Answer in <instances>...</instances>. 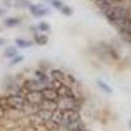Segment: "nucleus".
Segmentation results:
<instances>
[{
	"mask_svg": "<svg viewBox=\"0 0 131 131\" xmlns=\"http://www.w3.org/2000/svg\"><path fill=\"white\" fill-rule=\"evenodd\" d=\"M104 16L105 18L109 21V24L113 25L115 29L121 28L125 23L131 18V12L128 10V8H126L123 4H119V5H113L109 9L104 10Z\"/></svg>",
	"mask_w": 131,
	"mask_h": 131,
	"instance_id": "f257e3e1",
	"label": "nucleus"
},
{
	"mask_svg": "<svg viewBox=\"0 0 131 131\" xmlns=\"http://www.w3.org/2000/svg\"><path fill=\"white\" fill-rule=\"evenodd\" d=\"M57 106L60 110H79L81 107V101L76 96L72 97H60L57 101Z\"/></svg>",
	"mask_w": 131,
	"mask_h": 131,
	"instance_id": "f03ea898",
	"label": "nucleus"
},
{
	"mask_svg": "<svg viewBox=\"0 0 131 131\" xmlns=\"http://www.w3.org/2000/svg\"><path fill=\"white\" fill-rule=\"evenodd\" d=\"M7 106H8V109H13V110H25L28 106V102L24 96L8 94L7 96Z\"/></svg>",
	"mask_w": 131,
	"mask_h": 131,
	"instance_id": "7ed1b4c3",
	"label": "nucleus"
},
{
	"mask_svg": "<svg viewBox=\"0 0 131 131\" xmlns=\"http://www.w3.org/2000/svg\"><path fill=\"white\" fill-rule=\"evenodd\" d=\"M29 12L33 17H36V18H41V17H45L47 15H51L52 10L46 7V5H43V4H31L29 8Z\"/></svg>",
	"mask_w": 131,
	"mask_h": 131,
	"instance_id": "20e7f679",
	"label": "nucleus"
},
{
	"mask_svg": "<svg viewBox=\"0 0 131 131\" xmlns=\"http://www.w3.org/2000/svg\"><path fill=\"white\" fill-rule=\"evenodd\" d=\"M25 100L28 102L29 106H39L45 102L43 100V96L41 92L38 91H30V92H26L25 93Z\"/></svg>",
	"mask_w": 131,
	"mask_h": 131,
	"instance_id": "39448f33",
	"label": "nucleus"
},
{
	"mask_svg": "<svg viewBox=\"0 0 131 131\" xmlns=\"http://www.w3.org/2000/svg\"><path fill=\"white\" fill-rule=\"evenodd\" d=\"M81 117H80V113L79 110H64L63 112V121H62V125L63 126H70L75 122L80 121Z\"/></svg>",
	"mask_w": 131,
	"mask_h": 131,
	"instance_id": "423d86ee",
	"label": "nucleus"
},
{
	"mask_svg": "<svg viewBox=\"0 0 131 131\" xmlns=\"http://www.w3.org/2000/svg\"><path fill=\"white\" fill-rule=\"evenodd\" d=\"M41 93H42V96H43V100H45L46 102H52V104H55V105H57V101L60 98L58 91L54 89V88H51L50 85H47L46 88H43V89L41 91Z\"/></svg>",
	"mask_w": 131,
	"mask_h": 131,
	"instance_id": "0eeeda50",
	"label": "nucleus"
},
{
	"mask_svg": "<svg viewBox=\"0 0 131 131\" xmlns=\"http://www.w3.org/2000/svg\"><path fill=\"white\" fill-rule=\"evenodd\" d=\"M23 86L25 88L26 92H30V91H38V92H41L43 88H46L47 84L42 83V81H39L37 79H28V80H25L23 83Z\"/></svg>",
	"mask_w": 131,
	"mask_h": 131,
	"instance_id": "6e6552de",
	"label": "nucleus"
},
{
	"mask_svg": "<svg viewBox=\"0 0 131 131\" xmlns=\"http://www.w3.org/2000/svg\"><path fill=\"white\" fill-rule=\"evenodd\" d=\"M119 36H121V38L127 42V43H131V18L127 21V23H125L121 28L117 29Z\"/></svg>",
	"mask_w": 131,
	"mask_h": 131,
	"instance_id": "1a4fd4ad",
	"label": "nucleus"
},
{
	"mask_svg": "<svg viewBox=\"0 0 131 131\" xmlns=\"http://www.w3.org/2000/svg\"><path fill=\"white\" fill-rule=\"evenodd\" d=\"M58 93H59V97H72V96H76L72 86L68 85V84H62L59 88H58Z\"/></svg>",
	"mask_w": 131,
	"mask_h": 131,
	"instance_id": "9d476101",
	"label": "nucleus"
},
{
	"mask_svg": "<svg viewBox=\"0 0 131 131\" xmlns=\"http://www.w3.org/2000/svg\"><path fill=\"white\" fill-rule=\"evenodd\" d=\"M49 76H50V79L51 80H59V81H62V83H64L66 81V76H67V73L66 72H63L62 70H51L50 72H49Z\"/></svg>",
	"mask_w": 131,
	"mask_h": 131,
	"instance_id": "9b49d317",
	"label": "nucleus"
},
{
	"mask_svg": "<svg viewBox=\"0 0 131 131\" xmlns=\"http://www.w3.org/2000/svg\"><path fill=\"white\" fill-rule=\"evenodd\" d=\"M34 79H37V80H39V81H42V83H45V84H47L49 85V83H50V76H49V73L46 72V71H43V70H41V68H38V70H36L34 71Z\"/></svg>",
	"mask_w": 131,
	"mask_h": 131,
	"instance_id": "f8f14e48",
	"label": "nucleus"
},
{
	"mask_svg": "<svg viewBox=\"0 0 131 131\" xmlns=\"http://www.w3.org/2000/svg\"><path fill=\"white\" fill-rule=\"evenodd\" d=\"M21 24V18L20 17H7L3 21V25L5 28H16Z\"/></svg>",
	"mask_w": 131,
	"mask_h": 131,
	"instance_id": "ddd939ff",
	"label": "nucleus"
},
{
	"mask_svg": "<svg viewBox=\"0 0 131 131\" xmlns=\"http://www.w3.org/2000/svg\"><path fill=\"white\" fill-rule=\"evenodd\" d=\"M15 43H16L17 49H29L34 45V41H29V39H25V38H16Z\"/></svg>",
	"mask_w": 131,
	"mask_h": 131,
	"instance_id": "4468645a",
	"label": "nucleus"
},
{
	"mask_svg": "<svg viewBox=\"0 0 131 131\" xmlns=\"http://www.w3.org/2000/svg\"><path fill=\"white\" fill-rule=\"evenodd\" d=\"M51 114H52V112L49 110V109H39V110L36 113V115L39 119H42L43 123H46L47 121H50V119H51Z\"/></svg>",
	"mask_w": 131,
	"mask_h": 131,
	"instance_id": "2eb2a0df",
	"label": "nucleus"
},
{
	"mask_svg": "<svg viewBox=\"0 0 131 131\" xmlns=\"http://www.w3.org/2000/svg\"><path fill=\"white\" fill-rule=\"evenodd\" d=\"M50 121L52 122V123H55V125H62V121H63V110H60V109H55V110L52 112V114H51V119Z\"/></svg>",
	"mask_w": 131,
	"mask_h": 131,
	"instance_id": "dca6fc26",
	"label": "nucleus"
},
{
	"mask_svg": "<svg viewBox=\"0 0 131 131\" xmlns=\"http://www.w3.org/2000/svg\"><path fill=\"white\" fill-rule=\"evenodd\" d=\"M16 55H18V50H17V46H7L3 51V57L4 58H8V59H12L15 58Z\"/></svg>",
	"mask_w": 131,
	"mask_h": 131,
	"instance_id": "f3484780",
	"label": "nucleus"
},
{
	"mask_svg": "<svg viewBox=\"0 0 131 131\" xmlns=\"http://www.w3.org/2000/svg\"><path fill=\"white\" fill-rule=\"evenodd\" d=\"M49 42V37L45 34V33H38V34L34 36V43L38 46H45Z\"/></svg>",
	"mask_w": 131,
	"mask_h": 131,
	"instance_id": "a211bd4d",
	"label": "nucleus"
},
{
	"mask_svg": "<svg viewBox=\"0 0 131 131\" xmlns=\"http://www.w3.org/2000/svg\"><path fill=\"white\" fill-rule=\"evenodd\" d=\"M31 5L29 0H13V8L17 9H28Z\"/></svg>",
	"mask_w": 131,
	"mask_h": 131,
	"instance_id": "6ab92c4d",
	"label": "nucleus"
},
{
	"mask_svg": "<svg viewBox=\"0 0 131 131\" xmlns=\"http://www.w3.org/2000/svg\"><path fill=\"white\" fill-rule=\"evenodd\" d=\"M96 84H97V86H98V88H100L102 92H105L106 94H110L112 92H113V89L110 88V86H109L105 81H102V80H100V79H97L96 80Z\"/></svg>",
	"mask_w": 131,
	"mask_h": 131,
	"instance_id": "aec40b11",
	"label": "nucleus"
},
{
	"mask_svg": "<svg viewBox=\"0 0 131 131\" xmlns=\"http://www.w3.org/2000/svg\"><path fill=\"white\" fill-rule=\"evenodd\" d=\"M37 28H38L39 33H49L51 30V26L47 23H45V21H41L39 24H37Z\"/></svg>",
	"mask_w": 131,
	"mask_h": 131,
	"instance_id": "412c9836",
	"label": "nucleus"
},
{
	"mask_svg": "<svg viewBox=\"0 0 131 131\" xmlns=\"http://www.w3.org/2000/svg\"><path fill=\"white\" fill-rule=\"evenodd\" d=\"M59 12L62 13V15H64V16H72L73 15V9L71 8V7H68V5H63L60 9H59Z\"/></svg>",
	"mask_w": 131,
	"mask_h": 131,
	"instance_id": "4be33fe9",
	"label": "nucleus"
},
{
	"mask_svg": "<svg viewBox=\"0 0 131 131\" xmlns=\"http://www.w3.org/2000/svg\"><path fill=\"white\" fill-rule=\"evenodd\" d=\"M23 60H24V57H23V55H20V54H18V55H16L15 58H12V59H10V62H9V66H10V67H13V66H16V64L21 63Z\"/></svg>",
	"mask_w": 131,
	"mask_h": 131,
	"instance_id": "5701e85b",
	"label": "nucleus"
},
{
	"mask_svg": "<svg viewBox=\"0 0 131 131\" xmlns=\"http://www.w3.org/2000/svg\"><path fill=\"white\" fill-rule=\"evenodd\" d=\"M50 4H51V7H52V8H55V9H58V10H59V9H60V8L64 5L62 0H52V2H51Z\"/></svg>",
	"mask_w": 131,
	"mask_h": 131,
	"instance_id": "b1692460",
	"label": "nucleus"
},
{
	"mask_svg": "<svg viewBox=\"0 0 131 131\" xmlns=\"http://www.w3.org/2000/svg\"><path fill=\"white\" fill-rule=\"evenodd\" d=\"M29 30H30V33H31L33 36H36V34H38V33H39L37 25H30V26H29Z\"/></svg>",
	"mask_w": 131,
	"mask_h": 131,
	"instance_id": "393cba45",
	"label": "nucleus"
},
{
	"mask_svg": "<svg viewBox=\"0 0 131 131\" xmlns=\"http://www.w3.org/2000/svg\"><path fill=\"white\" fill-rule=\"evenodd\" d=\"M5 7H13V0H4Z\"/></svg>",
	"mask_w": 131,
	"mask_h": 131,
	"instance_id": "a878e982",
	"label": "nucleus"
},
{
	"mask_svg": "<svg viewBox=\"0 0 131 131\" xmlns=\"http://www.w3.org/2000/svg\"><path fill=\"white\" fill-rule=\"evenodd\" d=\"M4 115H5V109L0 106V119H2V118H4Z\"/></svg>",
	"mask_w": 131,
	"mask_h": 131,
	"instance_id": "bb28decb",
	"label": "nucleus"
},
{
	"mask_svg": "<svg viewBox=\"0 0 131 131\" xmlns=\"http://www.w3.org/2000/svg\"><path fill=\"white\" fill-rule=\"evenodd\" d=\"M7 13V9L5 8H0V17H3Z\"/></svg>",
	"mask_w": 131,
	"mask_h": 131,
	"instance_id": "cd10ccee",
	"label": "nucleus"
},
{
	"mask_svg": "<svg viewBox=\"0 0 131 131\" xmlns=\"http://www.w3.org/2000/svg\"><path fill=\"white\" fill-rule=\"evenodd\" d=\"M128 127H130V130H131V119L128 121Z\"/></svg>",
	"mask_w": 131,
	"mask_h": 131,
	"instance_id": "c85d7f7f",
	"label": "nucleus"
},
{
	"mask_svg": "<svg viewBox=\"0 0 131 131\" xmlns=\"http://www.w3.org/2000/svg\"><path fill=\"white\" fill-rule=\"evenodd\" d=\"M45 2H47V3H51V2H52V0H45Z\"/></svg>",
	"mask_w": 131,
	"mask_h": 131,
	"instance_id": "c756f323",
	"label": "nucleus"
},
{
	"mask_svg": "<svg viewBox=\"0 0 131 131\" xmlns=\"http://www.w3.org/2000/svg\"><path fill=\"white\" fill-rule=\"evenodd\" d=\"M81 131H85V130H81Z\"/></svg>",
	"mask_w": 131,
	"mask_h": 131,
	"instance_id": "7c9ffc66",
	"label": "nucleus"
},
{
	"mask_svg": "<svg viewBox=\"0 0 131 131\" xmlns=\"http://www.w3.org/2000/svg\"><path fill=\"white\" fill-rule=\"evenodd\" d=\"M93 2H94V0H93Z\"/></svg>",
	"mask_w": 131,
	"mask_h": 131,
	"instance_id": "2f4dec72",
	"label": "nucleus"
}]
</instances>
